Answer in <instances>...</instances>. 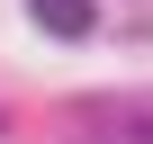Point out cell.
Returning a JSON list of instances; mask_svg holds the SVG:
<instances>
[{
    "instance_id": "cell-1",
    "label": "cell",
    "mask_w": 153,
    "mask_h": 144,
    "mask_svg": "<svg viewBox=\"0 0 153 144\" xmlns=\"http://www.w3.org/2000/svg\"><path fill=\"white\" fill-rule=\"evenodd\" d=\"M27 18H36L45 36H63V45H81V36L99 27V0H27Z\"/></svg>"
}]
</instances>
